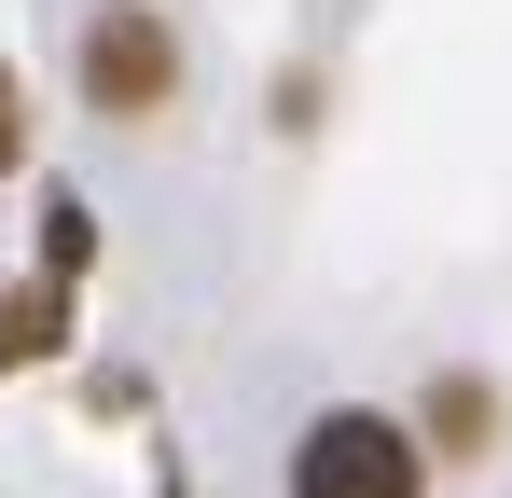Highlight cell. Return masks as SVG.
I'll use <instances>...</instances> for the list:
<instances>
[{"instance_id": "cell-1", "label": "cell", "mask_w": 512, "mask_h": 498, "mask_svg": "<svg viewBox=\"0 0 512 498\" xmlns=\"http://www.w3.org/2000/svg\"><path fill=\"white\" fill-rule=\"evenodd\" d=\"M416 485H429V457L388 415H319L291 443V498H416Z\"/></svg>"}, {"instance_id": "cell-2", "label": "cell", "mask_w": 512, "mask_h": 498, "mask_svg": "<svg viewBox=\"0 0 512 498\" xmlns=\"http://www.w3.org/2000/svg\"><path fill=\"white\" fill-rule=\"evenodd\" d=\"M167 28H153V14H139V0H111V14H97L84 28V97L97 111H167Z\"/></svg>"}, {"instance_id": "cell-3", "label": "cell", "mask_w": 512, "mask_h": 498, "mask_svg": "<svg viewBox=\"0 0 512 498\" xmlns=\"http://www.w3.org/2000/svg\"><path fill=\"white\" fill-rule=\"evenodd\" d=\"M56 332H70V277L0 291V374H14V360H56Z\"/></svg>"}, {"instance_id": "cell-4", "label": "cell", "mask_w": 512, "mask_h": 498, "mask_svg": "<svg viewBox=\"0 0 512 498\" xmlns=\"http://www.w3.org/2000/svg\"><path fill=\"white\" fill-rule=\"evenodd\" d=\"M84 263H97V222L56 194V208H42V277H84Z\"/></svg>"}, {"instance_id": "cell-5", "label": "cell", "mask_w": 512, "mask_h": 498, "mask_svg": "<svg viewBox=\"0 0 512 498\" xmlns=\"http://www.w3.org/2000/svg\"><path fill=\"white\" fill-rule=\"evenodd\" d=\"M14 153H28V83L0 70V166H14Z\"/></svg>"}]
</instances>
